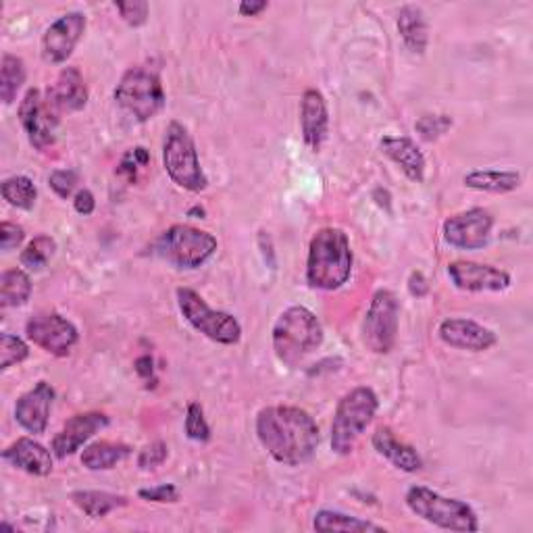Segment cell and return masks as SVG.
<instances>
[{
	"instance_id": "17",
	"label": "cell",
	"mask_w": 533,
	"mask_h": 533,
	"mask_svg": "<svg viewBox=\"0 0 533 533\" xmlns=\"http://www.w3.org/2000/svg\"><path fill=\"white\" fill-rule=\"evenodd\" d=\"M53 400H55V388L48 382H38L30 392H25L17 400L15 404L17 423L34 436L44 434Z\"/></svg>"
},
{
	"instance_id": "20",
	"label": "cell",
	"mask_w": 533,
	"mask_h": 533,
	"mask_svg": "<svg viewBox=\"0 0 533 533\" xmlns=\"http://www.w3.org/2000/svg\"><path fill=\"white\" fill-rule=\"evenodd\" d=\"M302 138L313 152H319L329 130V113L325 96L319 90H307L300 100Z\"/></svg>"
},
{
	"instance_id": "12",
	"label": "cell",
	"mask_w": 533,
	"mask_h": 533,
	"mask_svg": "<svg viewBox=\"0 0 533 533\" xmlns=\"http://www.w3.org/2000/svg\"><path fill=\"white\" fill-rule=\"evenodd\" d=\"M25 334L53 357H67L80 340L78 327L55 311H44L30 317V321L25 323Z\"/></svg>"
},
{
	"instance_id": "27",
	"label": "cell",
	"mask_w": 533,
	"mask_h": 533,
	"mask_svg": "<svg viewBox=\"0 0 533 533\" xmlns=\"http://www.w3.org/2000/svg\"><path fill=\"white\" fill-rule=\"evenodd\" d=\"M132 448L115 442H94L84 448L82 465L90 471H111L130 456Z\"/></svg>"
},
{
	"instance_id": "10",
	"label": "cell",
	"mask_w": 533,
	"mask_h": 533,
	"mask_svg": "<svg viewBox=\"0 0 533 533\" xmlns=\"http://www.w3.org/2000/svg\"><path fill=\"white\" fill-rule=\"evenodd\" d=\"M398 298L390 290H377L363 321V342L375 354H388L398 334Z\"/></svg>"
},
{
	"instance_id": "13",
	"label": "cell",
	"mask_w": 533,
	"mask_h": 533,
	"mask_svg": "<svg viewBox=\"0 0 533 533\" xmlns=\"http://www.w3.org/2000/svg\"><path fill=\"white\" fill-rule=\"evenodd\" d=\"M494 230V217L486 209H469L444 223V240L461 250H479L488 246Z\"/></svg>"
},
{
	"instance_id": "9",
	"label": "cell",
	"mask_w": 533,
	"mask_h": 533,
	"mask_svg": "<svg viewBox=\"0 0 533 533\" xmlns=\"http://www.w3.org/2000/svg\"><path fill=\"white\" fill-rule=\"evenodd\" d=\"M177 304H180V311L186 317V321L196 329V332L205 334L209 340L225 346L240 342L242 327L238 319L230 313L211 309L207 300L192 288L177 290Z\"/></svg>"
},
{
	"instance_id": "18",
	"label": "cell",
	"mask_w": 533,
	"mask_h": 533,
	"mask_svg": "<svg viewBox=\"0 0 533 533\" xmlns=\"http://www.w3.org/2000/svg\"><path fill=\"white\" fill-rule=\"evenodd\" d=\"M109 425V417L105 413H82L71 417L59 434L53 438V454L57 459L78 452L94 434Z\"/></svg>"
},
{
	"instance_id": "39",
	"label": "cell",
	"mask_w": 533,
	"mask_h": 533,
	"mask_svg": "<svg viewBox=\"0 0 533 533\" xmlns=\"http://www.w3.org/2000/svg\"><path fill=\"white\" fill-rule=\"evenodd\" d=\"M138 496L142 500H148V502H159V504H171V502H177L180 500V490H177L175 486L171 484H163V486H157V488H146V490H140Z\"/></svg>"
},
{
	"instance_id": "32",
	"label": "cell",
	"mask_w": 533,
	"mask_h": 533,
	"mask_svg": "<svg viewBox=\"0 0 533 533\" xmlns=\"http://www.w3.org/2000/svg\"><path fill=\"white\" fill-rule=\"evenodd\" d=\"M55 252H57V242L50 236L42 234V236H36L28 246H25L19 261L30 271H42L48 265V261L55 257Z\"/></svg>"
},
{
	"instance_id": "43",
	"label": "cell",
	"mask_w": 533,
	"mask_h": 533,
	"mask_svg": "<svg viewBox=\"0 0 533 533\" xmlns=\"http://www.w3.org/2000/svg\"><path fill=\"white\" fill-rule=\"evenodd\" d=\"M409 292L417 298L425 296L429 292V284H427V279L421 271H415L411 277H409Z\"/></svg>"
},
{
	"instance_id": "2",
	"label": "cell",
	"mask_w": 533,
	"mask_h": 533,
	"mask_svg": "<svg viewBox=\"0 0 533 533\" xmlns=\"http://www.w3.org/2000/svg\"><path fill=\"white\" fill-rule=\"evenodd\" d=\"M352 273V250L340 227H323L309 246L307 282L315 290L334 292L342 288Z\"/></svg>"
},
{
	"instance_id": "14",
	"label": "cell",
	"mask_w": 533,
	"mask_h": 533,
	"mask_svg": "<svg viewBox=\"0 0 533 533\" xmlns=\"http://www.w3.org/2000/svg\"><path fill=\"white\" fill-rule=\"evenodd\" d=\"M86 32V15L67 13L59 17L42 38V55L48 63H65Z\"/></svg>"
},
{
	"instance_id": "8",
	"label": "cell",
	"mask_w": 533,
	"mask_h": 533,
	"mask_svg": "<svg viewBox=\"0 0 533 533\" xmlns=\"http://www.w3.org/2000/svg\"><path fill=\"white\" fill-rule=\"evenodd\" d=\"M217 250V238L192 225H171L155 242V252L177 269H198Z\"/></svg>"
},
{
	"instance_id": "25",
	"label": "cell",
	"mask_w": 533,
	"mask_h": 533,
	"mask_svg": "<svg viewBox=\"0 0 533 533\" xmlns=\"http://www.w3.org/2000/svg\"><path fill=\"white\" fill-rule=\"evenodd\" d=\"M463 184L471 190L506 194L521 186V175L517 171H498V169H477L463 177Z\"/></svg>"
},
{
	"instance_id": "11",
	"label": "cell",
	"mask_w": 533,
	"mask_h": 533,
	"mask_svg": "<svg viewBox=\"0 0 533 533\" xmlns=\"http://www.w3.org/2000/svg\"><path fill=\"white\" fill-rule=\"evenodd\" d=\"M19 121L21 128L28 134V140L38 150H46L57 140L59 113L50 107L48 100L40 90L32 88L25 92L19 105Z\"/></svg>"
},
{
	"instance_id": "16",
	"label": "cell",
	"mask_w": 533,
	"mask_h": 533,
	"mask_svg": "<svg viewBox=\"0 0 533 533\" xmlns=\"http://www.w3.org/2000/svg\"><path fill=\"white\" fill-rule=\"evenodd\" d=\"M438 334L444 344L471 352H486L498 342V336L490 327L463 317H452L442 321Z\"/></svg>"
},
{
	"instance_id": "36",
	"label": "cell",
	"mask_w": 533,
	"mask_h": 533,
	"mask_svg": "<svg viewBox=\"0 0 533 533\" xmlns=\"http://www.w3.org/2000/svg\"><path fill=\"white\" fill-rule=\"evenodd\" d=\"M169 456V448L165 442H152L148 446H144L138 454V467L148 471V469H157L161 467Z\"/></svg>"
},
{
	"instance_id": "7",
	"label": "cell",
	"mask_w": 533,
	"mask_h": 533,
	"mask_svg": "<svg viewBox=\"0 0 533 533\" xmlns=\"http://www.w3.org/2000/svg\"><path fill=\"white\" fill-rule=\"evenodd\" d=\"M163 163L173 184L180 188L188 192H202L207 188L209 182L200 167L196 144L182 123H169L163 142Z\"/></svg>"
},
{
	"instance_id": "28",
	"label": "cell",
	"mask_w": 533,
	"mask_h": 533,
	"mask_svg": "<svg viewBox=\"0 0 533 533\" xmlns=\"http://www.w3.org/2000/svg\"><path fill=\"white\" fill-rule=\"evenodd\" d=\"M32 296V279L23 269H9L0 277V304L5 309L23 307Z\"/></svg>"
},
{
	"instance_id": "22",
	"label": "cell",
	"mask_w": 533,
	"mask_h": 533,
	"mask_svg": "<svg viewBox=\"0 0 533 533\" xmlns=\"http://www.w3.org/2000/svg\"><path fill=\"white\" fill-rule=\"evenodd\" d=\"M379 146H382L384 155L392 159L411 182L421 184L425 180V157L411 138L386 136Z\"/></svg>"
},
{
	"instance_id": "5",
	"label": "cell",
	"mask_w": 533,
	"mask_h": 533,
	"mask_svg": "<svg viewBox=\"0 0 533 533\" xmlns=\"http://www.w3.org/2000/svg\"><path fill=\"white\" fill-rule=\"evenodd\" d=\"M406 506L423 521L450 531H477L475 511L463 500L442 496L425 486H413L406 492Z\"/></svg>"
},
{
	"instance_id": "26",
	"label": "cell",
	"mask_w": 533,
	"mask_h": 533,
	"mask_svg": "<svg viewBox=\"0 0 533 533\" xmlns=\"http://www.w3.org/2000/svg\"><path fill=\"white\" fill-rule=\"evenodd\" d=\"M71 500L90 519H103L109 513L121 509V506H128L130 504V500L125 498V496L111 494V492H96V490L73 492L71 494Z\"/></svg>"
},
{
	"instance_id": "45",
	"label": "cell",
	"mask_w": 533,
	"mask_h": 533,
	"mask_svg": "<svg viewBox=\"0 0 533 533\" xmlns=\"http://www.w3.org/2000/svg\"><path fill=\"white\" fill-rule=\"evenodd\" d=\"M267 7H269V3H265V0H259V3H242L240 5V15H244V17H257L263 11H267Z\"/></svg>"
},
{
	"instance_id": "38",
	"label": "cell",
	"mask_w": 533,
	"mask_h": 533,
	"mask_svg": "<svg viewBox=\"0 0 533 533\" xmlns=\"http://www.w3.org/2000/svg\"><path fill=\"white\" fill-rule=\"evenodd\" d=\"M115 9L119 11L121 19L132 25V28H140L148 19V3L144 0H132V3H115Z\"/></svg>"
},
{
	"instance_id": "30",
	"label": "cell",
	"mask_w": 533,
	"mask_h": 533,
	"mask_svg": "<svg viewBox=\"0 0 533 533\" xmlns=\"http://www.w3.org/2000/svg\"><path fill=\"white\" fill-rule=\"evenodd\" d=\"M25 84V65L15 55H5L0 65V98L5 105H13L15 98Z\"/></svg>"
},
{
	"instance_id": "40",
	"label": "cell",
	"mask_w": 533,
	"mask_h": 533,
	"mask_svg": "<svg viewBox=\"0 0 533 533\" xmlns=\"http://www.w3.org/2000/svg\"><path fill=\"white\" fill-rule=\"evenodd\" d=\"M25 238V232L23 227L17 225V223H11V221H5L3 225H0V248H3L5 252L17 248Z\"/></svg>"
},
{
	"instance_id": "21",
	"label": "cell",
	"mask_w": 533,
	"mask_h": 533,
	"mask_svg": "<svg viewBox=\"0 0 533 533\" xmlns=\"http://www.w3.org/2000/svg\"><path fill=\"white\" fill-rule=\"evenodd\" d=\"M3 459L36 477H46L53 471V454L32 438H19L3 452Z\"/></svg>"
},
{
	"instance_id": "19",
	"label": "cell",
	"mask_w": 533,
	"mask_h": 533,
	"mask_svg": "<svg viewBox=\"0 0 533 533\" xmlns=\"http://www.w3.org/2000/svg\"><path fill=\"white\" fill-rule=\"evenodd\" d=\"M46 100L59 115L82 111L88 103V88L78 67H65L55 84L48 88Z\"/></svg>"
},
{
	"instance_id": "24",
	"label": "cell",
	"mask_w": 533,
	"mask_h": 533,
	"mask_svg": "<svg viewBox=\"0 0 533 533\" xmlns=\"http://www.w3.org/2000/svg\"><path fill=\"white\" fill-rule=\"evenodd\" d=\"M396 25H398V34L404 46L409 48L413 55H423L429 42V30H427V21H425L423 11L415 5L402 7L398 13Z\"/></svg>"
},
{
	"instance_id": "33",
	"label": "cell",
	"mask_w": 533,
	"mask_h": 533,
	"mask_svg": "<svg viewBox=\"0 0 533 533\" xmlns=\"http://www.w3.org/2000/svg\"><path fill=\"white\" fill-rule=\"evenodd\" d=\"M30 357V348L21 338L3 334L0 336V369H9Z\"/></svg>"
},
{
	"instance_id": "35",
	"label": "cell",
	"mask_w": 533,
	"mask_h": 533,
	"mask_svg": "<svg viewBox=\"0 0 533 533\" xmlns=\"http://www.w3.org/2000/svg\"><path fill=\"white\" fill-rule=\"evenodd\" d=\"M450 128H452L450 115H423L415 123V130L427 142H434V140L442 138Z\"/></svg>"
},
{
	"instance_id": "3",
	"label": "cell",
	"mask_w": 533,
	"mask_h": 533,
	"mask_svg": "<svg viewBox=\"0 0 533 533\" xmlns=\"http://www.w3.org/2000/svg\"><path fill=\"white\" fill-rule=\"evenodd\" d=\"M323 344V325L307 307L286 309L273 325V350L288 367H298Z\"/></svg>"
},
{
	"instance_id": "4",
	"label": "cell",
	"mask_w": 533,
	"mask_h": 533,
	"mask_svg": "<svg viewBox=\"0 0 533 533\" xmlns=\"http://www.w3.org/2000/svg\"><path fill=\"white\" fill-rule=\"evenodd\" d=\"M379 409L377 394L371 388H354L338 404L332 423V450L350 454Z\"/></svg>"
},
{
	"instance_id": "41",
	"label": "cell",
	"mask_w": 533,
	"mask_h": 533,
	"mask_svg": "<svg viewBox=\"0 0 533 533\" xmlns=\"http://www.w3.org/2000/svg\"><path fill=\"white\" fill-rule=\"evenodd\" d=\"M73 209L78 211L80 215L88 217L94 213L96 209V200H94V194L90 190H80L78 194L73 196Z\"/></svg>"
},
{
	"instance_id": "29",
	"label": "cell",
	"mask_w": 533,
	"mask_h": 533,
	"mask_svg": "<svg viewBox=\"0 0 533 533\" xmlns=\"http://www.w3.org/2000/svg\"><path fill=\"white\" fill-rule=\"evenodd\" d=\"M313 527L317 531H384L382 525H375L371 521L359 519V517H352L346 513H338V511H319L313 519Z\"/></svg>"
},
{
	"instance_id": "44",
	"label": "cell",
	"mask_w": 533,
	"mask_h": 533,
	"mask_svg": "<svg viewBox=\"0 0 533 533\" xmlns=\"http://www.w3.org/2000/svg\"><path fill=\"white\" fill-rule=\"evenodd\" d=\"M134 369H136V373H138L142 379L155 377V361H152V357H148V354H144V357H140V359L134 363Z\"/></svg>"
},
{
	"instance_id": "37",
	"label": "cell",
	"mask_w": 533,
	"mask_h": 533,
	"mask_svg": "<svg viewBox=\"0 0 533 533\" xmlns=\"http://www.w3.org/2000/svg\"><path fill=\"white\" fill-rule=\"evenodd\" d=\"M78 182H80V177L73 169H57L48 177L50 188H53L57 192V196H61V198H69L73 194L75 186H78Z\"/></svg>"
},
{
	"instance_id": "46",
	"label": "cell",
	"mask_w": 533,
	"mask_h": 533,
	"mask_svg": "<svg viewBox=\"0 0 533 533\" xmlns=\"http://www.w3.org/2000/svg\"><path fill=\"white\" fill-rule=\"evenodd\" d=\"M190 215H200V219H202V217H205V209L196 207V209H192V211H190Z\"/></svg>"
},
{
	"instance_id": "15",
	"label": "cell",
	"mask_w": 533,
	"mask_h": 533,
	"mask_svg": "<svg viewBox=\"0 0 533 533\" xmlns=\"http://www.w3.org/2000/svg\"><path fill=\"white\" fill-rule=\"evenodd\" d=\"M448 277L463 292H502L511 286V275L492 267L473 261H454L448 265Z\"/></svg>"
},
{
	"instance_id": "23",
	"label": "cell",
	"mask_w": 533,
	"mask_h": 533,
	"mask_svg": "<svg viewBox=\"0 0 533 533\" xmlns=\"http://www.w3.org/2000/svg\"><path fill=\"white\" fill-rule=\"evenodd\" d=\"M371 442L373 448L400 471L415 473L423 467V459L419 456V452L413 446L400 442L390 427L375 429Z\"/></svg>"
},
{
	"instance_id": "1",
	"label": "cell",
	"mask_w": 533,
	"mask_h": 533,
	"mask_svg": "<svg viewBox=\"0 0 533 533\" xmlns=\"http://www.w3.org/2000/svg\"><path fill=\"white\" fill-rule=\"evenodd\" d=\"M257 438L277 463H309L319 446V425L300 406H267L257 415Z\"/></svg>"
},
{
	"instance_id": "42",
	"label": "cell",
	"mask_w": 533,
	"mask_h": 533,
	"mask_svg": "<svg viewBox=\"0 0 533 533\" xmlns=\"http://www.w3.org/2000/svg\"><path fill=\"white\" fill-rule=\"evenodd\" d=\"M138 167H142L138 161H136V157H134V152L130 150L128 152V155H125L123 157V161H121V165H119V169H117V173L121 175V177H128V180L130 182H136V175H138Z\"/></svg>"
},
{
	"instance_id": "31",
	"label": "cell",
	"mask_w": 533,
	"mask_h": 533,
	"mask_svg": "<svg viewBox=\"0 0 533 533\" xmlns=\"http://www.w3.org/2000/svg\"><path fill=\"white\" fill-rule=\"evenodd\" d=\"M3 198L9 202L11 207L15 209H23V211H32L36 205V198H38V190L34 186V182L30 177L25 175H13L7 177L3 182Z\"/></svg>"
},
{
	"instance_id": "6",
	"label": "cell",
	"mask_w": 533,
	"mask_h": 533,
	"mask_svg": "<svg viewBox=\"0 0 533 533\" xmlns=\"http://www.w3.org/2000/svg\"><path fill=\"white\" fill-rule=\"evenodd\" d=\"M115 100L123 111H128L138 121L157 117L165 107L161 75L144 65L128 69L115 88Z\"/></svg>"
},
{
	"instance_id": "34",
	"label": "cell",
	"mask_w": 533,
	"mask_h": 533,
	"mask_svg": "<svg viewBox=\"0 0 533 533\" xmlns=\"http://www.w3.org/2000/svg\"><path fill=\"white\" fill-rule=\"evenodd\" d=\"M186 434L190 440L194 442H209L211 438V427L205 419V411H202V406L198 402L188 404V411H186Z\"/></svg>"
}]
</instances>
